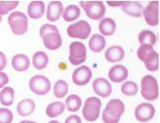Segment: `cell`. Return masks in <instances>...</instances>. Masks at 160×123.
<instances>
[{"label":"cell","mask_w":160,"mask_h":123,"mask_svg":"<svg viewBox=\"0 0 160 123\" xmlns=\"http://www.w3.org/2000/svg\"><path fill=\"white\" fill-rule=\"evenodd\" d=\"M19 5V1H0V15H7Z\"/></svg>","instance_id":"cell-32"},{"label":"cell","mask_w":160,"mask_h":123,"mask_svg":"<svg viewBox=\"0 0 160 123\" xmlns=\"http://www.w3.org/2000/svg\"><path fill=\"white\" fill-rule=\"evenodd\" d=\"M66 107L67 109L71 111V112H76L78 111L82 105V100L78 95L77 94H71L66 99Z\"/></svg>","instance_id":"cell-28"},{"label":"cell","mask_w":160,"mask_h":123,"mask_svg":"<svg viewBox=\"0 0 160 123\" xmlns=\"http://www.w3.org/2000/svg\"><path fill=\"white\" fill-rule=\"evenodd\" d=\"M138 42L141 45H150L153 46L157 42V36L156 34L148 30L142 31L138 35Z\"/></svg>","instance_id":"cell-27"},{"label":"cell","mask_w":160,"mask_h":123,"mask_svg":"<svg viewBox=\"0 0 160 123\" xmlns=\"http://www.w3.org/2000/svg\"><path fill=\"white\" fill-rule=\"evenodd\" d=\"M105 47V39L100 34H94L89 41V48L94 52H100Z\"/></svg>","instance_id":"cell-26"},{"label":"cell","mask_w":160,"mask_h":123,"mask_svg":"<svg viewBox=\"0 0 160 123\" xmlns=\"http://www.w3.org/2000/svg\"><path fill=\"white\" fill-rule=\"evenodd\" d=\"M8 23L15 35H22L28 30V18L20 11L13 12L9 15Z\"/></svg>","instance_id":"cell-2"},{"label":"cell","mask_w":160,"mask_h":123,"mask_svg":"<svg viewBox=\"0 0 160 123\" xmlns=\"http://www.w3.org/2000/svg\"><path fill=\"white\" fill-rule=\"evenodd\" d=\"M129 71L122 65H116L109 70V78L113 83H121L128 77Z\"/></svg>","instance_id":"cell-16"},{"label":"cell","mask_w":160,"mask_h":123,"mask_svg":"<svg viewBox=\"0 0 160 123\" xmlns=\"http://www.w3.org/2000/svg\"><path fill=\"white\" fill-rule=\"evenodd\" d=\"M143 16L146 22L150 26H157L159 22L158 1H151L145 9H143Z\"/></svg>","instance_id":"cell-8"},{"label":"cell","mask_w":160,"mask_h":123,"mask_svg":"<svg viewBox=\"0 0 160 123\" xmlns=\"http://www.w3.org/2000/svg\"><path fill=\"white\" fill-rule=\"evenodd\" d=\"M107 4L110 7H118L121 6L122 4V1H119V2H112V1H107Z\"/></svg>","instance_id":"cell-39"},{"label":"cell","mask_w":160,"mask_h":123,"mask_svg":"<svg viewBox=\"0 0 160 123\" xmlns=\"http://www.w3.org/2000/svg\"><path fill=\"white\" fill-rule=\"evenodd\" d=\"M116 30V23L112 18H103L99 23V31L105 36H111Z\"/></svg>","instance_id":"cell-22"},{"label":"cell","mask_w":160,"mask_h":123,"mask_svg":"<svg viewBox=\"0 0 160 123\" xmlns=\"http://www.w3.org/2000/svg\"><path fill=\"white\" fill-rule=\"evenodd\" d=\"M1 21H2V16L0 15V22H1Z\"/></svg>","instance_id":"cell-42"},{"label":"cell","mask_w":160,"mask_h":123,"mask_svg":"<svg viewBox=\"0 0 160 123\" xmlns=\"http://www.w3.org/2000/svg\"><path fill=\"white\" fill-rule=\"evenodd\" d=\"M87 59V49L85 44L79 42H74L69 45L68 60L74 66H78Z\"/></svg>","instance_id":"cell-6"},{"label":"cell","mask_w":160,"mask_h":123,"mask_svg":"<svg viewBox=\"0 0 160 123\" xmlns=\"http://www.w3.org/2000/svg\"><path fill=\"white\" fill-rule=\"evenodd\" d=\"M54 95L57 98H64L68 92V85L64 80H58L54 85Z\"/></svg>","instance_id":"cell-30"},{"label":"cell","mask_w":160,"mask_h":123,"mask_svg":"<svg viewBox=\"0 0 160 123\" xmlns=\"http://www.w3.org/2000/svg\"><path fill=\"white\" fill-rule=\"evenodd\" d=\"M141 95L148 101H155L159 96L158 80L152 76L147 75L141 80Z\"/></svg>","instance_id":"cell-1"},{"label":"cell","mask_w":160,"mask_h":123,"mask_svg":"<svg viewBox=\"0 0 160 123\" xmlns=\"http://www.w3.org/2000/svg\"><path fill=\"white\" fill-rule=\"evenodd\" d=\"M107 112V114L112 118L115 119H120L121 116L123 114L125 111V106L124 103L119 99H112L109 102L107 103L105 109L103 110Z\"/></svg>","instance_id":"cell-12"},{"label":"cell","mask_w":160,"mask_h":123,"mask_svg":"<svg viewBox=\"0 0 160 123\" xmlns=\"http://www.w3.org/2000/svg\"><path fill=\"white\" fill-rule=\"evenodd\" d=\"M27 12L32 19H40L45 12V5L42 1H32L28 6Z\"/></svg>","instance_id":"cell-17"},{"label":"cell","mask_w":160,"mask_h":123,"mask_svg":"<svg viewBox=\"0 0 160 123\" xmlns=\"http://www.w3.org/2000/svg\"><path fill=\"white\" fill-rule=\"evenodd\" d=\"M155 112L156 111L152 104L143 102L138 104L135 109V117L136 120H138L140 122H147L152 120Z\"/></svg>","instance_id":"cell-9"},{"label":"cell","mask_w":160,"mask_h":123,"mask_svg":"<svg viewBox=\"0 0 160 123\" xmlns=\"http://www.w3.org/2000/svg\"><path fill=\"white\" fill-rule=\"evenodd\" d=\"M93 89L97 95L102 98H106L112 94V88L109 82L103 77H99L93 82Z\"/></svg>","instance_id":"cell-11"},{"label":"cell","mask_w":160,"mask_h":123,"mask_svg":"<svg viewBox=\"0 0 160 123\" xmlns=\"http://www.w3.org/2000/svg\"><path fill=\"white\" fill-rule=\"evenodd\" d=\"M51 32H58V28L55 26V25H52V24H49V23H46L42 25L40 29V36L42 37L48 33H51Z\"/></svg>","instance_id":"cell-34"},{"label":"cell","mask_w":160,"mask_h":123,"mask_svg":"<svg viewBox=\"0 0 160 123\" xmlns=\"http://www.w3.org/2000/svg\"><path fill=\"white\" fill-rule=\"evenodd\" d=\"M68 34L71 38H78L80 40H86L91 33V26L87 21L81 20L73 23L68 27Z\"/></svg>","instance_id":"cell-7"},{"label":"cell","mask_w":160,"mask_h":123,"mask_svg":"<svg viewBox=\"0 0 160 123\" xmlns=\"http://www.w3.org/2000/svg\"><path fill=\"white\" fill-rule=\"evenodd\" d=\"M64 12L63 5L60 1H51L47 9V19L51 22H56Z\"/></svg>","instance_id":"cell-13"},{"label":"cell","mask_w":160,"mask_h":123,"mask_svg":"<svg viewBox=\"0 0 160 123\" xmlns=\"http://www.w3.org/2000/svg\"><path fill=\"white\" fill-rule=\"evenodd\" d=\"M44 46L50 51H56L62 44V38L59 32H51L42 37Z\"/></svg>","instance_id":"cell-15"},{"label":"cell","mask_w":160,"mask_h":123,"mask_svg":"<svg viewBox=\"0 0 160 123\" xmlns=\"http://www.w3.org/2000/svg\"><path fill=\"white\" fill-rule=\"evenodd\" d=\"M12 66L18 72L26 71L30 66L29 58L24 54H17L12 58Z\"/></svg>","instance_id":"cell-19"},{"label":"cell","mask_w":160,"mask_h":123,"mask_svg":"<svg viewBox=\"0 0 160 123\" xmlns=\"http://www.w3.org/2000/svg\"><path fill=\"white\" fill-rule=\"evenodd\" d=\"M19 123H37L35 121H22L21 122Z\"/></svg>","instance_id":"cell-40"},{"label":"cell","mask_w":160,"mask_h":123,"mask_svg":"<svg viewBox=\"0 0 160 123\" xmlns=\"http://www.w3.org/2000/svg\"><path fill=\"white\" fill-rule=\"evenodd\" d=\"M141 61L144 62L146 68L148 71H157L159 67V55L155 51H150Z\"/></svg>","instance_id":"cell-20"},{"label":"cell","mask_w":160,"mask_h":123,"mask_svg":"<svg viewBox=\"0 0 160 123\" xmlns=\"http://www.w3.org/2000/svg\"><path fill=\"white\" fill-rule=\"evenodd\" d=\"M80 6L92 20H100L105 14V7L102 1H80Z\"/></svg>","instance_id":"cell-4"},{"label":"cell","mask_w":160,"mask_h":123,"mask_svg":"<svg viewBox=\"0 0 160 123\" xmlns=\"http://www.w3.org/2000/svg\"><path fill=\"white\" fill-rule=\"evenodd\" d=\"M65 111V105L61 101H54L49 104L46 108V114L50 118H56L61 115Z\"/></svg>","instance_id":"cell-23"},{"label":"cell","mask_w":160,"mask_h":123,"mask_svg":"<svg viewBox=\"0 0 160 123\" xmlns=\"http://www.w3.org/2000/svg\"><path fill=\"white\" fill-rule=\"evenodd\" d=\"M120 119H115L108 115L105 111H102V121L104 123H118Z\"/></svg>","instance_id":"cell-35"},{"label":"cell","mask_w":160,"mask_h":123,"mask_svg":"<svg viewBox=\"0 0 160 123\" xmlns=\"http://www.w3.org/2000/svg\"><path fill=\"white\" fill-rule=\"evenodd\" d=\"M15 101V91L12 87H5L0 92V102L4 106H10Z\"/></svg>","instance_id":"cell-25"},{"label":"cell","mask_w":160,"mask_h":123,"mask_svg":"<svg viewBox=\"0 0 160 123\" xmlns=\"http://www.w3.org/2000/svg\"><path fill=\"white\" fill-rule=\"evenodd\" d=\"M29 86L33 94L38 95H45L51 90V81L42 75H37L30 80Z\"/></svg>","instance_id":"cell-5"},{"label":"cell","mask_w":160,"mask_h":123,"mask_svg":"<svg viewBox=\"0 0 160 123\" xmlns=\"http://www.w3.org/2000/svg\"><path fill=\"white\" fill-rule=\"evenodd\" d=\"M122 93L127 96H133L135 94H137L138 91V85L132 81H128V82H125L124 84H122Z\"/></svg>","instance_id":"cell-31"},{"label":"cell","mask_w":160,"mask_h":123,"mask_svg":"<svg viewBox=\"0 0 160 123\" xmlns=\"http://www.w3.org/2000/svg\"><path fill=\"white\" fill-rule=\"evenodd\" d=\"M92 78V70L87 66H82L75 69L72 75V80L77 86H85L90 82Z\"/></svg>","instance_id":"cell-10"},{"label":"cell","mask_w":160,"mask_h":123,"mask_svg":"<svg viewBox=\"0 0 160 123\" xmlns=\"http://www.w3.org/2000/svg\"><path fill=\"white\" fill-rule=\"evenodd\" d=\"M13 112L7 108H0V123H11L13 121Z\"/></svg>","instance_id":"cell-33"},{"label":"cell","mask_w":160,"mask_h":123,"mask_svg":"<svg viewBox=\"0 0 160 123\" xmlns=\"http://www.w3.org/2000/svg\"><path fill=\"white\" fill-rule=\"evenodd\" d=\"M35 110V102L31 99H24L17 104V112L22 117L31 115Z\"/></svg>","instance_id":"cell-21"},{"label":"cell","mask_w":160,"mask_h":123,"mask_svg":"<svg viewBox=\"0 0 160 123\" xmlns=\"http://www.w3.org/2000/svg\"><path fill=\"white\" fill-rule=\"evenodd\" d=\"M49 63V57L44 51H37L32 57V64L36 69H44Z\"/></svg>","instance_id":"cell-24"},{"label":"cell","mask_w":160,"mask_h":123,"mask_svg":"<svg viewBox=\"0 0 160 123\" xmlns=\"http://www.w3.org/2000/svg\"><path fill=\"white\" fill-rule=\"evenodd\" d=\"M49 123H60V122L58 121H50Z\"/></svg>","instance_id":"cell-41"},{"label":"cell","mask_w":160,"mask_h":123,"mask_svg":"<svg viewBox=\"0 0 160 123\" xmlns=\"http://www.w3.org/2000/svg\"><path fill=\"white\" fill-rule=\"evenodd\" d=\"M9 81L8 76L4 72H0V88L4 87Z\"/></svg>","instance_id":"cell-36"},{"label":"cell","mask_w":160,"mask_h":123,"mask_svg":"<svg viewBox=\"0 0 160 123\" xmlns=\"http://www.w3.org/2000/svg\"><path fill=\"white\" fill-rule=\"evenodd\" d=\"M124 50L120 47V46H112L107 49V51H105V58L107 61L114 63V62H119L121 60H122L124 58Z\"/></svg>","instance_id":"cell-18"},{"label":"cell","mask_w":160,"mask_h":123,"mask_svg":"<svg viewBox=\"0 0 160 123\" xmlns=\"http://www.w3.org/2000/svg\"><path fill=\"white\" fill-rule=\"evenodd\" d=\"M62 15H63V19L66 22L75 21L80 16V9L78 6L71 5L66 7Z\"/></svg>","instance_id":"cell-29"},{"label":"cell","mask_w":160,"mask_h":123,"mask_svg":"<svg viewBox=\"0 0 160 123\" xmlns=\"http://www.w3.org/2000/svg\"><path fill=\"white\" fill-rule=\"evenodd\" d=\"M7 63H8V61H7L6 55H5L3 52L0 51V72H1L3 69H5V67H6V66H7Z\"/></svg>","instance_id":"cell-38"},{"label":"cell","mask_w":160,"mask_h":123,"mask_svg":"<svg viewBox=\"0 0 160 123\" xmlns=\"http://www.w3.org/2000/svg\"><path fill=\"white\" fill-rule=\"evenodd\" d=\"M65 123H82V121H81V119L79 118V116L71 115L67 118Z\"/></svg>","instance_id":"cell-37"},{"label":"cell","mask_w":160,"mask_h":123,"mask_svg":"<svg viewBox=\"0 0 160 123\" xmlns=\"http://www.w3.org/2000/svg\"><path fill=\"white\" fill-rule=\"evenodd\" d=\"M102 106V102L99 98L89 97L85 101V105L82 110L83 117L88 121H95L100 115V109Z\"/></svg>","instance_id":"cell-3"},{"label":"cell","mask_w":160,"mask_h":123,"mask_svg":"<svg viewBox=\"0 0 160 123\" xmlns=\"http://www.w3.org/2000/svg\"><path fill=\"white\" fill-rule=\"evenodd\" d=\"M121 7L127 15L134 17H140L143 13L142 5L136 1H122Z\"/></svg>","instance_id":"cell-14"}]
</instances>
